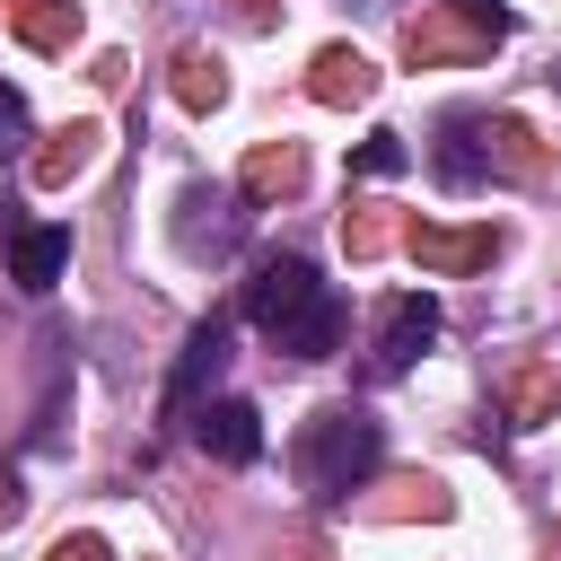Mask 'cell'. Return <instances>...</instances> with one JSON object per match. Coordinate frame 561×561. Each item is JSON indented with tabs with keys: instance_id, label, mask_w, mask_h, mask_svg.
Returning <instances> with one entry per match:
<instances>
[{
	"instance_id": "7a4b0ae2",
	"label": "cell",
	"mask_w": 561,
	"mask_h": 561,
	"mask_svg": "<svg viewBox=\"0 0 561 561\" xmlns=\"http://www.w3.org/2000/svg\"><path fill=\"white\" fill-rule=\"evenodd\" d=\"M377 456H386V430H377L359 403H324V412L298 430V482H307L316 500H351V491L377 473Z\"/></svg>"
},
{
	"instance_id": "6da1fadb",
	"label": "cell",
	"mask_w": 561,
	"mask_h": 561,
	"mask_svg": "<svg viewBox=\"0 0 561 561\" xmlns=\"http://www.w3.org/2000/svg\"><path fill=\"white\" fill-rule=\"evenodd\" d=\"M245 324H254L272 351H289V359H333L351 307H342L333 280H316L307 254H263L254 280H245Z\"/></svg>"
},
{
	"instance_id": "2e32d148",
	"label": "cell",
	"mask_w": 561,
	"mask_h": 561,
	"mask_svg": "<svg viewBox=\"0 0 561 561\" xmlns=\"http://www.w3.org/2000/svg\"><path fill=\"white\" fill-rule=\"evenodd\" d=\"M9 9H18V26H26V35H35V44H61V35H70V26H79V18H70V9H44V0H9Z\"/></svg>"
},
{
	"instance_id": "4fadbf2b",
	"label": "cell",
	"mask_w": 561,
	"mask_h": 561,
	"mask_svg": "<svg viewBox=\"0 0 561 561\" xmlns=\"http://www.w3.org/2000/svg\"><path fill=\"white\" fill-rule=\"evenodd\" d=\"M175 96H184L193 114H210V105L228 96V70H219V61L202 53V44H184V53H175Z\"/></svg>"
},
{
	"instance_id": "9c48e42d",
	"label": "cell",
	"mask_w": 561,
	"mask_h": 561,
	"mask_svg": "<svg viewBox=\"0 0 561 561\" xmlns=\"http://www.w3.org/2000/svg\"><path fill=\"white\" fill-rule=\"evenodd\" d=\"M403 245L430 263V272H473V263H491L500 254V228H403Z\"/></svg>"
},
{
	"instance_id": "7c38bea8",
	"label": "cell",
	"mask_w": 561,
	"mask_h": 561,
	"mask_svg": "<svg viewBox=\"0 0 561 561\" xmlns=\"http://www.w3.org/2000/svg\"><path fill=\"white\" fill-rule=\"evenodd\" d=\"M561 412V359H535L526 377H508V421L517 430H535V421H552Z\"/></svg>"
},
{
	"instance_id": "3957f363",
	"label": "cell",
	"mask_w": 561,
	"mask_h": 561,
	"mask_svg": "<svg viewBox=\"0 0 561 561\" xmlns=\"http://www.w3.org/2000/svg\"><path fill=\"white\" fill-rule=\"evenodd\" d=\"M245 219H254L245 184H184V193H175V254L219 263V254H237Z\"/></svg>"
},
{
	"instance_id": "ac0fdd59",
	"label": "cell",
	"mask_w": 561,
	"mask_h": 561,
	"mask_svg": "<svg viewBox=\"0 0 561 561\" xmlns=\"http://www.w3.org/2000/svg\"><path fill=\"white\" fill-rule=\"evenodd\" d=\"M18 517H26V482L0 465V526H18Z\"/></svg>"
},
{
	"instance_id": "5b68a950",
	"label": "cell",
	"mask_w": 561,
	"mask_h": 561,
	"mask_svg": "<svg viewBox=\"0 0 561 561\" xmlns=\"http://www.w3.org/2000/svg\"><path fill=\"white\" fill-rule=\"evenodd\" d=\"M219 368H228V316H210V324H193V342L175 351V377H167V412H175V421H193V412L210 403V386H219Z\"/></svg>"
},
{
	"instance_id": "8fae6325",
	"label": "cell",
	"mask_w": 561,
	"mask_h": 561,
	"mask_svg": "<svg viewBox=\"0 0 561 561\" xmlns=\"http://www.w3.org/2000/svg\"><path fill=\"white\" fill-rule=\"evenodd\" d=\"M298 184H307L298 140H263V149L245 158V202H272V193H298Z\"/></svg>"
},
{
	"instance_id": "8992f818",
	"label": "cell",
	"mask_w": 561,
	"mask_h": 561,
	"mask_svg": "<svg viewBox=\"0 0 561 561\" xmlns=\"http://www.w3.org/2000/svg\"><path fill=\"white\" fill-rule=\"evenodd\" d=\"M193 447H202L210 465H254V456H263V412H254L245 394H210V403L193 412Z\"/></svg>"
},
{
	"instance_id": "5bb4252c",
	"label": "cell",
	"mask_w": 561,
	"mask_h": 561,
	"mask_svg": "<svg viewBox=\"0 0 561 561\" xmlns=\"http://www.w3.org/2000/svg\"><path fill=\"white\" fill-rule=\"evenodd\" d=\"M88 158H96V123H70V131H53V149L35 158V184H70V175H88Z\"/></svg>"
},
{
	"instance_id": "30bf717a",
	"label": "cell",
	"mask_w": 561,
	"mask_h": 561,
	"mask_svg": "<svg viewBox=\"0 0 561 561\" xmlns=\"http://www.w3.org/2000/svg\"><path fill=\"white\" fill-rule=\"evenodd\" d=\"M368 88H377V70H368L351 44H324L316 70H307V96H316V105H359Z\"/></svg>"
},
{
	"instance_id": "277c9868",
	"label": "cell",
	"mask_w": 561,
	"mask_h": 561,
	"mask_svg": "<svg viewBox=\"0 0 561 561\" xmlns=\"http://www.w3.org/2000/svg\"><path fill=\"white\" fill-rule=\"evenodd\" d=\"M430 333H438V298H430V289H403V298H386L368 368H377V377H403V368L430 351Z\"/></svg>"
},
{
	"instance_id": "52a82bcc",
	"label": "cell",
	"mask_w": 561,
	"mask_h": 561,
	"mask_svg": "<svg viewBox=\"0 0 561 561\" xmlns=\"http://www.w3.org/2000/svg\"><path fill=\"white\" fill-rule=\"evenodd\" d=\"M430 167H438V184H447V193H473V184L500 167V158H491V114H447V123H438Z\"/></svg>"
},
{
	"instance_id": "ba28073f",
	"label": "cell",
	"mask_w": 561,
	"mask_h": 561,
	"mask_svg": "<svg viewBox=\"0 0 561 561\" xmlns=\"http://www.w3.org/2000/svg\"><path fill=\"white\" fill-rule=\"evenodd\" d=\"M61 272H70V228L35 219V228H18V237H9V280H18V289H35V298H44Z\"/></svg>"
},
{
	"instance_id": "d6986e66",
	"label": "cell",
	"mask_w": 561,
	"mask_h": 561,
	"mask_svg": "<svg viewBox=\"0 0 561 561\" xmlns=\"http://www.w3.org/2000/svg\"><path fill=\"white\" fill-rule=\"evenodd\" d=\"M53 561H105V543H96V535H79V543H61Z\"/></svg>"
},
{
	"instance_id": "ffe728a7",
	"label": "cell",
	"mask_w": 561,
	"mask_h": 561,
	"mask_svg": "<svg viewBox=\"0 0 561 561\" xmlns=\"http://www.w3.org/2000/svg\"><path fill=\"white\" fill-rule=\"evenodd\" d=\"M245 9V26H272V0H237Z\"/></svg>"
},
{
	"instance_id": "9a60e30c",
	"label": "cell",
	"mask_w": 561,
	"mask_h": 561,
	"mask_svg": "<svg viewBox=\"0 0 561 561\" xmlns=\"http://www.w3.org/2000/svg\"><path fill=\"white\" fill-rule=\"evenodd\" d=\"M403 158H412L403 131H368V149L351 158V175H403Z\"/></svg>"
},
{
	"instance_id": "44dd1931",
	"label": "cell",
	"mask_w": 561,
	"mask_h": 561,
	"mask_svg": "<svg viewBox=\"0 0 561 561\" xmlns=\"http://www.w3.org/2000/svg\"><path fill=\"white\" fill-rule=\"evenodd\" d=\"M552 88H561V70H552Z\"/></svg>"
},
{
	"instance_id": "e0dca14e",
	"label": "cell",
	"mask_w": 561,
	"mask_h": 561,
	"mask_svg": "<svg viewBox=\"0 0 561 561\" xmlns=\"http://www.w3.org/2000/svg\"><path fill=\"white\" fill-rule=\"evenodd\" d=\"M18 149H26V96L0 88V158H18Z\"/></svg>"
}]
</instances>
